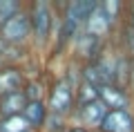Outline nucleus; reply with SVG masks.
<instances>
[{
    "instance_id": "nucleus-1",
    "label": "nucleus",
    "mask_w": 134,
    "mask_h": 132,
    "mask_svg": "<svg viewBox=\"0 0 134 132\" xmlns=\"http://www.w3.org/2000/svg\"><path fill=\"white\" fill-rule=\"evenodd\" d=\"M76 105V90H72L69 81H58L54 85L52 94H49V103H47V112L54 117H63L72 112V108Z\"/></svg>"
},
{
    "instance_id": "nucleus-2",
    "label": "nucleus",
    "mask_w": 134,
    "mask_h": 132,
    "mask_svg": "<svg viewBox=\"0 0 134 132\" xmlns=\"http://www.w3.org/2000/svg\"><path fill=\"white\" fill-rule=\"evenodd\" d=\"M29 34H31V20H29V14H25V11H18L7 23L0 25V38L11 47L25 43L29 38Z\"/></svg>"
},
{
    "instance_id": "nucleus-3",
    "label": "nucleus",
    "mask_w": 134,
    "mask_h": 132,
    "mask_svg": "<svg viewBox=\"0 0 134 132\" xmlns=\"http://www.w3.org/2000/svg\"><path fill=\"white\" fill-rule=\"evenodd\" d=\"M29 20H31V34L36 36V40L45 43L52 34V23H54V11L49 2H45V0L34 2L29 9Z\"/></svg>"
},
{
    "instance_id": "nucleus-4",
    "label": "nucleus",
    "mask_w": 134,
    "mask_h": 132,
    "mask_svg": "<svg viewBox=\"0 0 134 132\" xmlns=\"http://www.w3.org/2000/svg\"><path fill=\"white\" fill-rule=\"evenodd\" d=\"M100 132H134V117L130 110H110L103 123L98 125Z\"/></svg>"
},
{
    "instance_id": "nucleus-5",
    "label": "nucleus",
    "mask_w": 134,
    "mask_h": 132,
    "mask_svg": "<svg viewBox=\"0 0 134 132\" xmlns=\"http://www.w3.org/2000/svg\"><path fill=\"white\" fill-rule=\"evenodd\" d=\"M112 25H114V20H112L110 16L105 14V9L96 2L94 11L90 14V18H87V23H85L83 29H85V34H90V36H94V38H103L112 29Z\"/></svg>"
},
{
    "instance_id": "nucleus-6",
    "label": "nucleus",
    "mask_w": 134,
    "mask_h": 132,
    "mask_svg": "<svg viewBox=\"0 0 134 132\" xmlns=\"http://www.w3.org/2000/svg\"><path fill=\"white\" fill-rule=\"evenodd\" d=\"M98 99L105 103L107 110H127L130 105V96L121 85L112 83V85H103L98 90Z\"/></svg>"
},
{
    "instance_id": "nucleus-7",
    "label": "nucleus",
    "mask_w": 134,
    "mask_h": 132,
    "mask_svg": "<svg viewBox=\"0 0 134 132\" xmlns=\"http://www.w3.org/2000/svg\"><path fill=\"white\" fill-rule=\"evenodd\" d=\"M107 112H110V110L105 108V103L100 99H94V101H90V103H85V105L78 108V117H81L83 128H87V125L98 128L100 123H103V119L107 117Z\"/></svg>"
},
{
    "instance_id": "nucleus-8",
    "label": "nucleus",
    "mask_w": 134,
    "mask_h": 132,
    "mask_svg": "<svg viewBox=\"0 0 134 132\" xmlns=\"http://www.w3.org/2000/svg\"><path fill=\"white\" fill-rule=\"evenodd\" d=\"M25 85H27V81H25L23 72L18 67H2L0 70V96L20 92L25 90Z\"/></svg>"
},
{
    "instance_id": "nucleus-9",
    "label": "nucleus",
    "mask_w": 134,
    "mask_h": 132,
    "mask_svg": "<svg viewBox=\"0 0 134 132\" xmlns=\"http://www.w3.org/2000/svg\"><path fill=\"white\" fill-rule=\"evenodd\" d=\"M27 96H25V92H11V94H5L0 96V114H2V119L7 117H16V114H23V110L27 108Z\"/></svg>"
},
{
    "instance_id": "nucleus-10",
    "label": "nucleus",
    "mask_w": 134,
    "mask_h": 132,
    "mask_svg": "<svg viewBox=\"0 0 134 132\" xmlns=\"http://www.w3.org/2000/svg\"><path fill=\"white\" fill-rule=\"evenodd\" d=\"M23 119L27 121V125L31 130H38V128L45 125L47 121V105L43 101H29L27 108L23 110Z\"/></svg>"
},
{
    "instance_id": "nucleus-11",
    "label": "nucleus",
    "mask_w": 134,
    "mask_h": 132,
    "mask_svg": "<svg viewBox=\"0 0 134 132\" xmlns=\"http://www.w3.org/2000/svg\"><path fill=\"white\" fill-rule=\"evenodd\" d=\"M0 132H31V128L27 125L23 114H16V117H7L0 121Z\"/></svg>"
},
{
    "instance_id": "nucleus-12",
    "label": "nucleus",
    "mask_w": 134,
    "mask_h": 132,
    "mask_svg": "<svg viewBox=\"0 0 134 132\" xmlns=\"http://www.w3.org/2000/svg\"><path fill=\"white\" fill-rule=\"evenodd\" d=\"M98 99V90H96L94 85H90L87 81L81 78V85H78V92H76V101H78V108L85 103H90V101Z\"/></svg>"
},
{
    "instance_id": "nucleus-13",
    "label": "nucleus",
    "mask_w": 134,
    "mask_h": 132,
    "mask_svg": "<svg viewBox=\"0 0 134 132\" xmlns=\"http://www.w3.org/2000/svg\"><path fill=\"white\" fill-rule=\"evenodd\" d=\"M18 11H23L18 0H0V25L7 23L11 16H16Z\"/></svg>"
},
{
    "instance_id": "nucleus-14",
    "label": "nucleus",
    "mask_w": 134,
    "mask_h": 132,
    "mask_svg": "<svg viewBox=\"0 0 134 132\" xmlns=\"http://www.w3.org/2000/svg\"><path fill=\"white\" fill-rule=\"evenodd\" d=\"M125 34H127V45H130V52H134V16L130 18V23H127V29H125Z\"/></svg>"
},
{
    "instance_id": "nucleus-15",
    "label": "nucleus",
    "mask_w": 134,
    "mask_h": 132,
    "mask_svg": "<svg viewBox=\"0 0 134 132\" xmlns=\"http://www.w3.org/2000/svg\"><path fill=\"white\" fill-rule=\"evenodd\" d=\"M11 49V45H7L5 40H2V38H0V56H2V54H7Z\"/></svg>"
},
{
    "instance_id": "nucleus-16",
    "label": "nucleus",
    "mask_w": 134,
    "mask_h": 132,
    "mask_svg": "<svg viewBox=\"0 0 134 132\" xmlns=\"http://www.w3.org/2000/svg\"><path fill=\"white\" fill-rule=\"evenodd\" d=\"M67 132H90L87 128H83V125H76V128H69Z\"/></svg>"
}]
</instances>
